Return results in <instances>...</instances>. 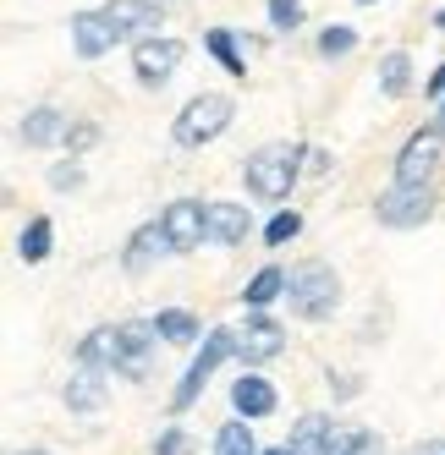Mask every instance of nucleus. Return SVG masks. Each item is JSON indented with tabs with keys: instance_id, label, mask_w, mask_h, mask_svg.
<instances>
[{
	"instance_id": "4be33fe9",
	"label": "nucleus",
	"mask_w": 445,
	"mask_h": 455,
	"mask_svg": "<svg viewBox=\"0 0 445 455\" xmlns=\"http://www.w3.org/2000/svg\"><path fill=\"white\" fill-rule=\"evenodd\" d=\"M67 406L72 411H100L105 406V379L88 373V368H77V379L67 384Z\"/></svg>"
},
{
	"instance_id": "aec40b11",
	"label": "nucleus",
	"mask_w": 445,
	"mask_h": 455,
	"mask_svg": "<svg viewBox=\"0 0 445 455\" xmlns=\"http://www.w3.org/2000/svg\"><path fill=\"white\" fill-rule=\"evenodd\" d=\"M407 88H412V55L391 50L385 60H379V93H385V100H401Z\"/></svg>"
},
{
	"instance_id": "20e7f679",
	"label": "nucleus",
	"mask_w": 445,
	"mask_h": 455,
	"mask_svg": "<svg viewBox=\"0 0 445 455\" xmlns=\"http://www.w3.org/2000/svg\"><path fill=\"white\" fill-rule=\"evenodd\" d=\"M226 356H237V330H209V335H204V351L193 356V363H187V379L176 384L171 406H176V411H187V406H193V401L204 395V384L214 379V368L226 363Z\"/></svg>"
},
{
	"instance_id": "6ab92c4d",
	"label": "nucleus",
	"mask_w": 445,
	"mask_h": 455,
	"mask_svg": "<svg viewBox=\"0 0 445 455\" xmlns=\"http://www.w3.org/2000/svg\"><path fill=\"white\" fill-rule=\"evenodd\" d=\"M275 297H286V269H259V275H253L247 285H242V307H253V313H259V307H270Z\"/></svg>"
},
{
	"instance_id": "39448f33",
	"label": "nucleus",
	"mask_w": 445,
	"mask_h": 455,
	"mask_svg": "<svg viewBox=\"0 0 445 455\" xmlns=\"http://www.w3.org/2000/svg\"><path fill=\"white\" fill-rule=\"evenodd\" d=\"M374 214H379V225H391V231H412V225H424L434 214V192L429 187H385L374 198Z\"/></svg>"
},
{
	"instance_id": "423d86ee",
	"label": "nucleus",
	"mask_w": 445,
	"mask_h": 455,
	"mask_svg": "<svg viewBox=\"0 0 445 455\" xmlns=\"http://www.w3.org/2000/svg\"><path fill=\"white\" fill-rule=\"evenodd\" d=\"M187 60V44L182 39H138L133 44V72H138V83L143 88H166L171 77H176V67Z\"/></svg>"
},
{
	"instance_id": "1a4fd4ad",
	"label": "nucleus",
	"mask_w": 445,
	"mask_h": 455,
	"mask_svg": "<svg viewBox=\"0 0 445 455\" xmlns=\"http://www.w3.org/2000/svg\"><path fill=\"white\" fill-rule=\"evenodd\" d=\"M286 351V330L275 318H264V313H253L247 318V330H237V356L253 368V363H270V356H280Z\"/></svg>"
},
{
	"instance_id": "7ed1b4c3",
	"label": "nucleus",
	"mask_w": 445,
	"mask_h": 455,
	"mask_svg": "<svg viewBox=\"0 0 445 455\" xmlns=\"http://www.w3.org/2000/svg\"><path fill=\"white\" fill-rule=\"evenodd\" d=\"M231 116H237L231 93H198V100L182 105V116H176V126H171V138H176L182 148H204V143H214V138L231 126Z\"/></svg>"
},
{
	"instance_id": "58836bf2",
	"label": "nucleus",
	"mask_w": 445,
	"mask_h": 455,
	"mask_svg": "<svg viewBox=\"0 0 445 455\" xmlns=\"http://www.w3.org/2000/svg\"><path fill=\"white\" fill-rule=\"evenodd\" d=\"M363 6H374V0H363Z\"/></svg>"
},
{
	"instance_id": "b1692460",
	"label": "nucleus",
	"mask_w": 445,
	"mask_h": 455,
	"mask_svg": "<svg viewBox=\"0 0 445 455\" xmlns=\"http://www.w3.org/2000/svg\"><path fill=\"white\" fill-rule=\"evenodd\" d=\"M214 455H259V444H253V422H220L214 434Z\"/></svg>"
},
{
	"instance_id": "c85d7f7f",
	"label": "nucleus",
	"mask_w": 445,
	"mask_h": 455,
	"mask_svg": "<svg viewBox=\"0 0 445 455\" xmlns=\"http://www.w3.org/2000/svg\"><path fill=\"white\" fill-rule=\"evenodd\" d=\"M270 28H280V34L303 28V0H270Z\"/></svg>"
},
{
	"instance_id": "412c9836",
	"label": "nucleus",
	"mask_w": 445,
	"mask_h": 455,
	"mask_svg": "<svg viewBox=\"0 0 445 455\" xmlns=\"http://www.w3.org/2000/svg\"><path fill=\"white\" fill-rule=\"evenodd\" d=\"M330 455H385V439H379L374 428H336V439H330Z\"/></svg>"
},
{
	"instance_id": "4c0bfd02",
	"label": "nucleus",
	"mask_w": 445,
	"mask_h": 455,
	"mask_svg": "<svg viewBox=\"0 0 445 455\" xmlns=\"http://www.w3.org/2000/svg\"><path fill=\"white\" fill-rule=\"evenodd\" d=\"M17 455H50V450H17Z\"/></svg>"
},
{
	"instance_id": "a878e982",
	"label": "nucleus",
	"mask_w": 445,
	"mask_h": 455,
	"mask_svg": "<svg viewBox=\"0 0 445 455\" xmlns=\"http://www.w3.org/2000/svg\"><path fill=\"white\" fill-rule=\"evenodd\" d=\"M204 44H209V55H214V60H220V67H226L231 77H247V60L237 55V39L226 34V28H214V34H209Z\"/></svg>"
},
{
	"instance_id": "72a5a7b5",
	"label": "nucleus",
	"mask_w": 445,
	"mask_h": 455,
	"mask_svg": "<svg viewBox=\"0 0 445 455\" xmlns=\"http://www.w3.org/2000/svg\"><path fill=\"white\" fill-rule=\"evenodd\" d=\"M412 455H445V439H424V444L412 450Z\"/></svg>"
},
{
	"instance_id": "c756f323",
	"label": "nucleus",
	"mask_w": 445,
	"mask_h": 455,
	"mask_svg": "<svg viewBox=\"0 0 445 455\" xmlns=\"http://www.w3.org/2000/svg\"><path fill=\"white\" fill-rule=\"evenodd\" d=\"M93 143H100V126H93V121H77L72 132H67V148H72V159H77V154H88Z\"/></svg>"
},
{
	"instance_id": "5701e85b",
	"label": "nucleus",
	"mask_w": 445,
	"mask_h": 455,
	"mask_svg": "<svg viewBox=\"0 0 445 455\" xmlns=\"http://www.w3.org/2000/svg\"><path fill=\"white\" fill-rule=\"evenodd\" d=\"M50 242H55V225L39 214V220H28V231H22V242H17V252H22V264H44L50 258Z\"/></svg>"
},
{
	"instance_id": "393cba45",
	"label": "nucleus",
	"mask_w": 445,
	"mask_h": 455,
	"mask_svg": "<svg viewBox=\"0 0 445 455\" xmlns=\"http://www.w3.org/2000/svg\"><path fill=\"white\" fill-rule=\"evenodd\" d=\"M154 330H160L166 340H198V318L187 313V307H166V313H154Z\"/></svg>"
},
{
	"instance_id": "a211bd4d",
	"label": "nucleus",
	"mask_w": 445,
	"mask_h": 455,
	"mask_svg": "<svg viewBox=\"0 0 445 455\" xmlns=\"http://www.w3.org/2000/svg\"><path fill=\"white\" fill-rule=\"evenodd\" d=\"M160 247L171 252V242H166V231H160V220H149V225H138V231H133V242H126V252H121V264L138 275V269H149V258L160 252Z\"/></svg>"
},
{
	"instance_id": "6e6552de",
	"label": "nucleus",
	"mask_w": 445,
	"mask_h": 455,
	"mask_svg": "<svg viewBox=\"0 0 445 455\" xmlns=\"http://www.w3.org/2000/svg\"><path fill=\"white\" fill-rule=\"evenodd\" d=\"M440 148H445V138L434 132H412L407 143H401V154H396V187H429V176H434V165H440Z\"/></svg>"
},
{
	"instance_id": "473e14b6",
	"label": "nucleus",
	"mask_w": 445,
	"mask_h": 455,
	"mask_svg": "<svg viewBox=\"0 0 445 455\" xmlns=\"http://www.w3.org/2000/svg\"><path fill=\"white\" fill-rule=\"evenodd\" d=\"M424 93H429V100H434V105H445V67H440V72H434V77L424 83Z\"/></svg>"
},
{
	"instance_id": "f8f14e48",
	"label": "nucleus",
	"mask_w": 445,
	"mask_h": 455,
	"mask_svg": "<svg viewBox=\"0 0 445 455\" xmlns=\"http://www.w3.org/2000/svg\"><path fill=\"white\" fill-rule=\"evenodd\" d=\"M17 132H22V143H28V148H55V143H67L72 121L61 116L55 105H34V110L22 116V126H17Z\"/></svg>"
},
{
	"instance_id": "7c9ffc66",
	"label": "nucleus",
	"mask_w": 445,
	"mask_h": 455,
	"mask_svg": "<svg viewBox=\"0 0 445 455\" xmlns=\"http://www.w3.org/2000/svg\"><path fill=\"white\" fill-rule=\"evenodd\" d=\"M50 187H61V192H67V187H83V165H55V171H50Z\"/></svg>"
},
{
	"instance_id": "bb28decb",
	"label": "nucleus",
	"mask_w": 445,
	"mask_h": 455,
	"mask_svg": "<svg viewBox=\"0 0 445 455\" xmlns=\"http://www.w3.org/2000/svg\"><path fill=\"white\" fill-rule=\"evenodd\" d=\"M352 50H358V28L336 22V28H325V34H320V55H325V60H336V55H352Z\"/></svg>"
},
{
	"instance_id": "ddd939ff",
	"label": "nucleus",
	"mask_w": 445,
	"mask_h": 455,
	"mask_svg": "<svg viewBox=\"0 0 445 455\" xmlns=\"http://www.w3.org/2000/svg\"><path fill=\"white\" fill-rule=\"evenodd\" d=\"M105 22L116 28V39H133V34H149V28H160V12H154V0H110L100 6ZM154 39V34H149Z\"/></svg>"
},
{
	"instance_id": "2eb2a0df",
	"label": "nucleus",
	"mask_w": 445,
	"mask_h": 455,
	"mask_svg": "<svg viewBox=\"0 0 445 455\" xmlns=\"http://www.w3.org/2000/svg\"><path fill=\"white\" fill-rule=\"evenodd\" d=\"M72 44L83 60H100L116 44V28L105 22V12H72Z\"/></svg>"
},
{
	"instance_id": "2f4dec72",
	"label": "nucleus",
	"mask_w": 445,
	"mask_h": 455,
	"mask_svg": "<svg viewBox=\"0 0 445 455\" xmlns=\"http://www.w3.org/2000/svg\"><path fill=\"white\" fill-rule=\"evenodd\" d=\"M176 450H182V428H166L160 444H154V455H176Z\"/></svg>"
},
{
	"instance_id": "cd10ccee",
	"label": "nucleus",
	"mask_w": 445,
	"mask_h": 455,
	"mask_svg": "<svg viewBox=\"0 0 445 455\" xmlns=\"http://www.w3.org/2000/svg\"><path fill=\"white\" fill-rule=\"evenodd\" d=\"M292 236H303V214H297V209H280V214L264 225V242H270V247H286Z\"/></svg>"
},
{
	"instance_id": "f704fd0d",
	"label": "nucleus",
	"mask_w": 445,
	"mask_h": 455,
	"mask_svg": "<svg viewBox=\"0 0 445 455\" xmlns=\"http://www.w3.org/2000/svg\"><path fill=\"white\" fill-rule=\"evenodd\" d=\"M434 132H440V138H445V105H440V116H434Z\"/></svg>"
},
{
	"instance_id": "c9c22d12",
	"label": "nucleus",
	"mask_w": 445,
	"mask_h": 455,
	"mask_svg": "<svg viewBox=\"0 0 445 455\" xmlns=\"http://www.w3.org/2000/svg\"><path fill=\"white\" fill-rule=\"evenodd\" d=\"M259 455H292V450H286V444H275V450H259Z\"/></svg>"
},
{
	"instance_id": "9b49d317",
	"label": "nucleus",
	"mask_w": 445,
	"mask_h": 455,
	"mask_svg": "<svg viewBox=\"0 0 445 455\" xmlns=\"http://www.w3.org/2000/svg\"><path fill=\"white\" fill-rule=\"evenodd\" d=\"M204 214H209V242H214V247H237V242H247V231H253L247 204L209 198V204H204Z\"/></svg>"
},
{
	"instance_id": "dca6fc26",
	"label": "nucleus",
	"mask_w": 445,
	"mask_h": 455,
	"mask_svg": "<svg viewBox=\"0 0 445 455\" xmlns=\"http://www.w3.org/2000/svg\"><path fill=\"white\" fill-rule=\"evenodd\" d=\"M231 406H237V417H242V422L270 417V411H275V384H270V379H259V373H242V379L231 384Z\"/></svg>"
},
{
	"instance_id": "4468645a",
	"label": "nucleus",
	"mask_w": 445,
	"mask_h": 455,
	"mask_svg": "<svg viewBox=\"0 0 445 455\" xmlns=\"http://www.w3.org/2000/svg\"><path fill=\"white\" fill-rule=\"evenodd\" d=\"M330 439H336V422L325 411H303L292 422V439H286V450L292 455H330Z\"/></svg>"
},
{
	"instance_id": "f257e3e1",
	"label": "nucleus",
	"mask_w": 445,
	"mask_h": 455,
	"mask_svg": "<svg viewBox=\"0 0 445 455\" xmlns=\"http://www.w3.org/2000/svg\"><path fill=\"white\" fill-rule=\"evenodd\" d=\"M303 159H308V148H280V143H270V148H259V154H247L242 181H247V192H253V198L280 204V198H292Z\"/></svg>"
},
{
	"instance_id": "0eeeda50",
	"label": "nucleus",
	"mask_w": 445,
	"mask_h": 455,
	"mask_svg": "<svg viewBox=\"0 0 445 455\" xmlns=\"http://www.w3.org/2000/svg\"><path fill=\"white\" fill-rule=\"evenodd\" d=\"M160 231H166L171 252H193V247L209 242V214H204L198 198H176V204L160 209Z\"/></svg>"
},
{
	"instance_id": "e433bc0d",
	"label": "nucleus",
	"mask_w": 445,
	"mask_h": 455,
	"mask_svg": "<svg viewBox=\"0 0 445 455\" xmlns=\"http://www.w3.org/2000/svg\"><path fill=\"white\" fill-rule=\"evenodd\" d=\"M434 28H440V34H445V12H434Z\"/></svg>"
},
{
	"instance_id": "f03ea898",
	"label": "nucleus",
	"mask_w": 445,
	"mask_h": 455,
	"mask_svg": "<svg viewBox=\"0 0 445 455\" xmlns=\"http://www.w3.org/2000/svg\"><path fill=\"white\" fill-rule=\"evenodd\" d=\"M286 302H292L297 318L320 323V318H330L336 302H341V275H336L330 264H320V258H308V264H297L292 275H286Z\"/></svg>"
},
{
	"instance_id": "f3484780",
	"label": "nucleus",
	"mask_w": 445,
	"mask_h": 455,
	"mask_svg": "<svg viewBox=\"0 0 445 455\" xmlns=\"http://www.w3.org/2000/svg\"><path fill=\"white\" fill-rule=\"evenodd\" d=\"M154 318H133V323H121V373L126 379H138L143 363H149V346H154Z\"/></svg>"
},
{
	"instance_id": "9d476101",
	"label": "nucleus",
	"mask_w": 445,
	"mask_h": 455,
	"mask_svg": "<svg viewBox=\"0 0 445 455\" xmlns=\"http://www.w3.org/2000/svg\"><path fill=\"white\" fill-rule=\"evenodd\" d=\"M77 368L88 373H121V323H100L77 340Z\"/></svg>"
}]
</instances>
